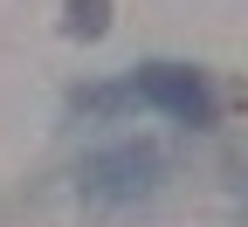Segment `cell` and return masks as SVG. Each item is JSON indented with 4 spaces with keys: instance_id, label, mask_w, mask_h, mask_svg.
Returning a JSON list of instances; mask_svg holds the SVG:
<instances>
[{
    "instance_id": "3957f363",
    "label": "cell",
    "mask_w": 248,
    "mask_h": 227,
    "mask_svg": "<svg viewBox=\"0 0 248 227\" xmlns=\"http://www.w3.org/2000/svg\"><path fill=\"white\" fill-rule=\"evenodd\" d=\"M110 28V0H69V35H90L97 42Z\"/></svg>"
},
{
    "instance_id": "6da1fadb",
    "label": "cell",
    "mask_w": 248,
    "mask_h": 227,
    "mask_svg": "<svg viewBox=\"0 0 248 227\" xmlns=\"http://www.w3.org/2000/svg\"><path fill=\"white\" fill-rule=\"evenodd\" d=\"M131 96L152 110H166L179 124H207L214 117V90L200 83V69H186V62H152V69L131 76Z\"/></svg>"
},
{
    "instance_id": "7a4b0ae2",
    "label": "cell",
    "mask_w": 248,
    "mask_h": 227,
    "mask_svg": "<svg viewBox=\"0 0 248 227\" xmlns=\"http://www.w3.org/2000/svg\"><path fill=\"white\" fill-rule=\"evenodd\" d=\"M76 179H83L90 200H138V193H152V179H159V151L152 145H117V151L83 158Z\"/></svg>"
}]
</instances>
